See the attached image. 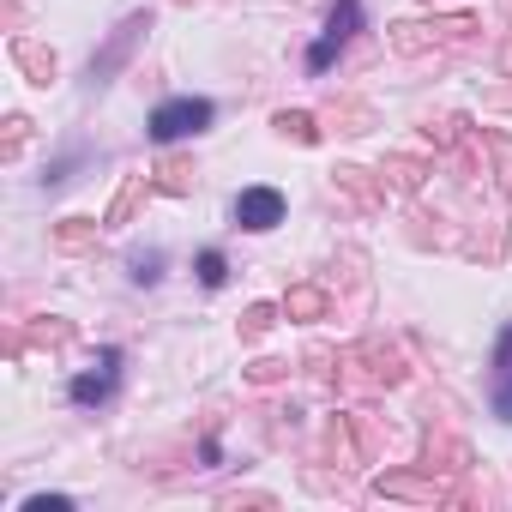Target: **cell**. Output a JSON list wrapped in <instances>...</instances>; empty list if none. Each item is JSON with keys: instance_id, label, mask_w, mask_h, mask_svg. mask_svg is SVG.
I'll list each match as a JSON object with an SVG mask.
<instances>
[{"instance_id": "obj_30", "label": "cell", "mask_w": 512, "mask_h": 512, "mask_svg": "<svg viewBox=\"0 0 512 512\" xmlns=\"http://www.w3.org/2000/svg\"><path fill=\"white\" fill-rule=\"evenodd\" d=\"M494 103H506V109H512V91H494Z\"/></svg>"}, {"instance_id": "obj_20", "label": "cell", "mask_w": 512, "mask_h": 512, "mask_svg": "<svg viewBox=\"0 0 512 512\" xmlns=\"http://www.w3.org/2000/svg\"><path fill=\"white\" fill-rule=\"evenodd\" d=\"M332 121H344L338 133H368L374 115H368V103H350V97H344V103H332Z\"/></svg>"}, {"instance_id": "obj_14", "label": "cell", "mask_w": 512, "mask_h": 512, "mask_svg": "<svg viewBox=\"0 0 512 512\" xmlns=\"http://www.w3.org/2000/svg\"><path fill=\"white\" fill-rule=\"evenodd\" d=\"M145 193H151V181H145V175H127V181H121V193L109 199V211H103V223H109V229H115V223H127V217H133V205H139Z\"/></svg>"}, {"instance_id": "obj_17", "label": "cell", "mask_w": 512, "mask_h": 512, "mask_svg": "<svg viewBox=\"0 0 512 512\" xmlns=\"http://www.w3.org/2000/svg\"><path fill=\"white\" fill-rule=\"evenodd\" d=\"M272 127H278L284 139H296V145H314V139H320V127H314V115H308V109H284Z\"/></svg>"}, {"instance_id": "obj_22", "label": "cell", "mask_w": 512, "mask_h": 512, "mask_svg": "<svg viewBox=\"0 0 512 512\" xmlns=\"http://www.w3.org/2000/svg\"><path fill=\"white\" fill-rule=\"evenodd\" d=\"M223 278H229L223 253H217V247H205V253H199V284H205V290H223Z\"/></svg>"}, {"instance_id": "obj_21", "label": "cell", "mask_w": 512, "mask_h": 512, "mask_svg": "<svg viewBox=\"0 0 512 512\" xmlns=\"http://www.w3.org/2000/svg\"><path fill=\"white\" fill-rule=\"evenodd\" d=\"M422 133H428L434 145H458V139H464V115H440V121L428 115V121H422Z\"/></svg>"}, {"instance_id": "obj_19", "label": "cell", "mask_w": 512, "mask_h": 512, "mask_svg": "<svg viewBox=\"0 0 512 512\" xmlns=\"http://www.w3.org/2000/svg\"><path fill=\"white\" fill-rule=\"evenodd\" d=\"M272 326H278V308H272V302H253V308L241 314V338H266Z\"/></svg>"}, {"instance_id": "obj_15", "label": "cell", "mask_w": 512, "mask_h": 512, "mask_svg": "<svg viewBox=\"0 0 512 512\" xmlns=\"http://www.w3.org/2000/svg\"><path fill=\"white\" fill-rule=\"evenodd\" d=\"M434 464H440V470H470V446L452 440V434H434V440H428V470H434Z\"/></svg>"}, {"instance_id": "obj_8", "label": "cell", "mask_w": 512, "mask_h": 512, "mask_svg": "<svg viewBox=\"0 0 512 512\" xmlns=\"http://www.w3.org/2000/svg\"><path fill=\"white\" fill-rule=\"evenodd\" d=\"M13 61H19V73L31 79V85H55V49L49 43H37V37H13Z\"/></svg>"}, {"instance_id": "obj_1", "label": "cell", "mask_w": 512, "mask_h": 512, "mask_svg": "<svg viewBox=\"0 0 512 512\" xmlns=\"http://www.w3.org/2000/svg\"><path fill=\"white\" fill-rule=\"evenodd\" d=\"M476 37V19L452 13V19H422V25H392V49L398 55H422V49H440V43H470Z\"/></svg>"}, {"instance_id": "obj_29", "label": "cell", "mask_w": 512, "mask_h": 512, "mask_svg": "<svg viewBox=\"0 0 512 512\" xmlns=\"http://www.w3.org/2000/svg\"><path fill=\"white\" fill-rule=\"evenodd\" d=\"M500 67H506V73H512V43H506V49H500Z\"/></svg>"}, {"instance_id": "obj_13", "label": "cell", "mask_w": 512, "mask_h": 512, "mask_svg": "<svg viewBox=\"0 0 512 512\" xmlns=\"http://www.w3.org/2000/svg\"><path fill=\"white\" fill-rule=\"evenodd\" d=\"M55 247L61 253H91L97 247V223L91 217H61L55 223Z\"/></svg>"}, {"instance_id": "obj_23", "label": "cell", "mask_w": 512, "mask_h": 512, "mask_svg": "<svg viewBox=\"0 0 512 512\" xmlns=\"http://www.w3.org/2000/svg\"><path fill=\"white\" fill-rule=\"evenodd\" d=\"M163 278V253L151 247V253H133V284H157Z\"/></svg>"}, {"instance_id": "obj_25", "label": "cell", "mask_w": 512, "mask_h": 512, "mask_svg": "<svg viewBox=\"0 0 512 512\" xmlns=\"http://www.w3.org/2000/svg\"><path fill=\"white\" fill-rule=\"evenodd\" d=\"M488 145H494V157H500V187L512 193V139H506V133H488Z\"/></svg>"}, {"instance_id": "obj_6", "label": "cell", "mask_w": 512, "mask_h": 512, "mask_svg": "<svg viewBox=\"0 0 512 512\" xmlns=\"http://www.w3.org/2000/svg\"><path fill=\"white\" fill-rule=\"evenodd\" d=\"M374 494H380V500H422V506L446 500V488H440L434 476H410V470H386V476H374Z\"/></svg>"}, {"instance_id": "obj_10", "label": "cell", "mask_w": 512, "mask_h": 512, "mask_svg": "<svg viewBox=\"0 0 512 512\" xmlns=\"http://www.w3.org/2000/svg\"><path fill=\"white\" fill-rule=\"evenodd\" d=\"M332 187H338L356 211H380V187H374V175H368V169L344 163V169H332Z\"/></svg>"}, {"instance_id": "obj_2", "label": "cell", "mask_w": 512, "mask_h": 512, "mask_svg": "<svg viewBox=\"0 0 512 512\" xmlns=\"http://www.w3.org/2000/svg\"><path fill=\"white\" fill-rule=\"evenodd\" d=\"M145 31H151V13H127V19L109 31V43L91 55V79H97V85H103V79H115V73L127 67V55L145 43Z\"/></svg>"}, {"instance_id": "obj_3", "label": "cell", "mask_w": 512, "mask_h": 512, "mask_svg": "<svg viewBox=\"0 0 512 512\" xmlns=\"http://www.w3.org/2000/svg\"><path fill=\"white\" fill-rule=\"evenodd\" d=\"M205 127H211V103H205V97H175V103H163V109L151 115V139H157V145H175V139L205 133Z\"/></svg>"}, {"instance_id": "obj_16", "label": "cell", "mask_w": 512, "mask_h": 512, "mask_svg": "<svg viewBox=\"0 0 512 512\" xmlns=\"http://www.w3.org/2000/svg\"><path fill=\"white\" fill-rule=\"evenodd\" d=\"M193 181H199V169H193L187 157H163V163H157V187H163V193H193Z\"/></svg>"}, {"instance_id": "obj_5", "label": "cell", "mask_w": 512, "mask_h": 512, "mask_svg": "<svg viewBox=\"0 0 512 512\" xmlns=\"http://www.w3.org/2000/svg\"><path fill=\"white\" fill-rule=\"evenodd\" d=\"M235 223H241V229H278V223H284V193H278V187H241Z\"/></svg>"}, {"instance_id": "obj_27", "label": "cell", "mask_w": 512, "mask_h": 512, "mask_svg": "<svg viewBox=\"0 0 512 512\" xmlns=\"http://www.w3.org/2000/svg\"><path fill=\"white\" fill-rule=\"evenodd\" d=\"M25 512H73V500H67V494H31Z\"/></svg>"}, {"instance_id": "obj_26", "label": "cell", "mask_w": 512, "mask_h": 512, "mask_svg": "<svg viewBox=\"0 0 512 512\" xmlns=\"http://www.w3.org/2000/svg\"><path fill=\"white\" fill-rule=\"evenodd\" d=\"M25 139H31V121H25V115H13V121H7V145H0V151L19 157V151H25Z\"/></svg>"}, {"instance_id": "obj_7", "label": "cell", "mask_w": 512, "mask_h": 512, "mask_svg": "<svg viewBox=\"0 0 512 512\" xmlns=\"http://www.w3.org/2000/svg\"><path fill=\"white\" fill-rule=\"evenodd\" d=\"M350 356L368 362V380H374V386H398V380H404V356H398L392 344H380V338H362Z\"/></svg>"}, {"instance_id": "obj_18", "label": "cell", "mask_w": 512, "mask_h": 512, "mask_svg": "<svg viewBox=\"0 0 512 512\" xmlns=\"http://www.w3.org/2000/svg\"><path fill=\"white\" fill-rule=\"evenodd\" d=\"M380 175H392V187L416 193V187H422V175H428V163H416V157H386V169H380Z\"/></svg>"}, {"instance_id": "obj_24", "label": "cell", "mask_w": 512, "mask_h": 512, "mask_svg": "<svg viewBox=\"0 0 512 512\" xmlns=\"http://www.w3.org/2000/svg\"><path fill=\"white\" fill-rule=\"evenodd\" d=\"M247 380H253V386H278V380H290V362H253Z\"/></svg>"}, {"instance_id": "obj_12", "label": "cell", "mask_w": 512, "mask_h": 512, "mask_svg": "<svg viewBox=\"0 0 512 512\" xmlns=\"http://www.w3.org/2000/svg\"><path fill=\"white\" fill-rule=\"evenodd\" d=\"M326 308H332V296H326L320 284H296V290L284 296V314H290V320H326Z\"/></svg>"}, {"instance_id": "obj_28", "label": "cell", "mask_w": 512, "mask_h": 512, "mask_svg": "<svg viewBox=\"0 0 512 512\" xmlns=\"http://www.w3.org/2000/svg\"><path fill=\"white\" fill-rule=\"evenodd\" d=\"M73 338V326H37V344H67Z\"/></svg>"}, {"instance_id": "obj_9", "label": "cell", "mask_w": 512, "mask_h": 512, "mask_svg": "<svg viewBox=\"0 0 512 512\" xmlns=\"http://www.w3.org/2000/svg\"><path fill=\"white\" fill-rule=\"evenodd\" d=\"M115 374H121V350H103V368L97 374H79L67 392H73V404H103L109 392H115Z\"/></svg>"}, {"instance_id": "obj_11", "label": "cell", "mask_w": 512, "mask_h": 512, "mask_svg": "<svg viewBox=\"0 0 512 512\" xmlns=\"http://www.w3.org/2000/svg\"><path fill=\"white\" fill-rule=\"evenodd\" d=\"M494 416L512 422V326H500V344H494Z\"/></svg>"}, {"instance_id": "obj_4", "label": "cell", "mask_w": 512, "mask_h": 512, "mask_svg": "<svg viewBox=\"0 0 512 512\" xmlns=\"http://www.w3.org/2000/svg\"><path fill=\"white\" fill-rule=\"evenodd\" d=\"M356 31H362V0H338L332 19H326V37L308 49V67H314V73H326V67H332V55H338Z\"/></svg>"}]
</instances>
